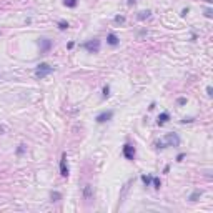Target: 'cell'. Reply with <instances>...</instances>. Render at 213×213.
<instances>
[{"mask_svg": "<svg viewBox=\"0 0 213 213\" xmlns=\"http://www.w3.org/2000/svg\"><path fill=\"white\" fill-rule=\"evenodd\" d=\"M58 29H60V30H67L68 29V23H67V22H63V20H62V22H58Z\"/></svg>", "mask_w": 213, "mask_h": 213, "instance_id": "cell-17", "label": "cell"}, {"mask_svg": "<svg viewBox=\"0 0 213 213\" xmlns=\"http://www.w3.org/2000/svg\"><path fill=\"white\" fill-rule=\"evenodd\" d=\"M60 175L62 176H68V165H67V153H62V158H60Z\"/></svg>", "mask_w": 213, "mask_h": 213, "instance_id": "cell-5", "label": "cell"}, {"mask_svg": "<svg viewBox=\"0 0 213 213\" xmlns=\"http://www.w3.org/2000/svg\"><path fill=\"white\" fill-rule=\"evenodd\" d=\"M202 193H203L202 190H196V192H193V193L190 195V198H188V200H190V202H196V200L202 196Z\"/></svg>", "mask_w": 213, "mask_h": 213, "instance_id": "cell-11", "label": "cell"}, {"mask_svg": "<svg viewBox=\"0 0 213 213\" xmlns=\"http://www.w3.org/2000/svg\"><path fill=\"white\" fill-rule=\"evenodd\" d=\"M206 93L212 97V95H213V88H212V87H206Z\"/></svg>", "mask_w": 213, "mask_h": 213, "instance_id": "cell-24", "label": "cell"}, {"mask_svg": "<svg viewBox=\"0 0 213 213\" xmlns=\"http://www.w3.org/2000/svg\"><path fill=\"white\" fill-rule=\"evenodd\" d=\"M176 103H178V105H186V98H185V97H180L178 100H176Z\"/></svg>", "mask_w": 213, "mask_h": 213, "instance_id": "cell-22", "label": "cell"}, {"mask_svg": "<svg viewBox=\"0 0 213 213\" xmlns=\"http://www.w3.org/2000/svg\"><path fill=\"white\" fill-rule=\"evenodd\" d=\"M168 118H170V113H168V112H163L162 115L158 116V120H156V123H158V125L162 126V125H165V123H166V120H168Z\"/></svg>", "mask_w": 213, "mask_h": 213, "instance_id": "cell-10", "label": "cell"}, {"mask_svg": "<svg viewBox=\"0 0 213 213\" xmlns=\"http://www.w3.org/2000/svg\"><path fill=\"white\" fill-rule=\"evenodd\" d=\"M39 45H40V53H47V52L52 49V40H49V39H40Z\"/></svg>", "mask_w": 213, "mask_h": 213, "instance_id": "cell-7", "label": "cell"}, {"mask_svg": "<svg viewBox=\"0 0 213 213\" xmlns=\"http://www.w3.org/2000/svg\"><path fill=\"white\" fill-rule=\"evenodd\" d=\"M190 122H193V118H192V116H190V118H183V120H182V123H190Z\"/></svg>", "mask_w": 213, "mask_h": 213, "instance_id": "cell-23", "label": "cell"}, {"mask_svg": "<svg viewBox=\"0 0 213 213\" xmlns=\"http://www.w3.org/2000/svg\"><path fill=\"white\" fill-rule=\"evenodd\" d=\"M183 153H180V155H178V156H176V162H182V160H183Z\"/></svg>", "mask_w": 213, "mask_h": 213, "instance_id": "cell-25", "label": "cell"}, {"mask_svg": "<svg viewBox=\"0 0 213 213\" xmlns=\"http://www.w3.org/2000/svg\"><path fill=\"white\" fill-rule=\"evenodd\" d=\"M152 182H153V185H155L156 190H160V186H162V182H160V178H152Z\"/></svg>", "mask_w": 213, "mask_h": 213, "instance_id": "cell-16", "label": "cell"}, {"mask_svg": "<svg viewBox=\"0 0 213 213\" xmlns=\"http://www.w3.org/2000/svg\"><path fill=\"white\" fill-rule=\"evenodd\" d=\"M125 22V17L123 15H116L115 17V23H123Z\"/></svg>", "mask_w": 213, "mask_h": 213, "instance_id": "cell-18", "label": "cell"}, {"mask_svg": "<svg viewBox=\"0 0 213 213\" xmlns=\"http://www.w3.org/2000/svg\"><path fill=\"white\" fill-rule=\"evenodd\" d=\"M100 47H102V43H100V40L98 39H93V40H88L83 43V49L90 52V53H98L100 52Z\"/></svg>", "mask_w": 213, "mask_h": 213, "instance_id": "cell-2", "label": "cell"}, {"mask_svg": "<svg viewBox=\"0 0 213 213\" xmlns=\"http://www.w3.org/2000/svg\"><path fill=\"white\" fill-rule=\"evenodd\" d=\"M92 188H93L92 185H85V188H83V198L85 200H92V196H93V190Z\"/></svg>", "mask_w": 213, "mask_h": 213, "instance_id": "cell-9", "label": "cell"}, {"mask_svg": "<svg viewBox=\"0 0 213 213\" xmlns=\"http://www.w3.org/2000/svg\"><path fill=\"white\" fill-rule=\"evenodd\" d=\"M136 0H128V2H126V3H128V5H133V3H135Z\"/></svg>", "mask_w": 213, "mask_h": 213, "instance_id": "cell-27", "label": "cell"}, {"mask_svg": "<svg viewBox=\"0 0 213 213\" xmlns=\"http://www.w3.org/2000/svg\"><path fill=\"white\" fill-rule=\"evenodd\" d=\"M23 152H25V145L22 143V145H19V148H17V155H22Z\"/></svg>", "mask_w": 213, "mask_h": 213, "instance_id": "cell-21", "label": "cell"}, {"mask_svg": "<svg viewBox=\"0 0 213 213\" xmlns=\"http://www.w3.org/2000/svg\"><path fill=\"white\" fill-rule=\"evenodd\" d=\"M50 198H52V202H58V200L62 198V195L58 193V192H52V193H50Z\"/></svg>", "mask_w": 213, "mask_h": 213, "instance_id": "cell-13", "label": "cell"}, {"mask_svg": "<svg viewBox=\"0 0 213 213\" xmlns=\"http://www.w3.org/2000/svg\"><path fill=\"white\" fill-rule=\"evenodd\" d=\"M112 116H113V112L108 110V112L98 113V115L95 116V120H97V123H105V122H108V120H112Z\"/></svg>", "mask_w": 213, "mask_h": 213, "instance_id": "cell-6", "label": "cell"}, {"mask_svg": "<svg viewBox=\"0 0 213 213\" xmlns=\"http://www.w3.org/2000/svg\"><path fill=\"white\" fill-rule=\"evenodd\" d=\"M118 42H120V39L116 37L115 33H108V35H107V43H108V45L116 47V45H118Z\"/></svg>", "mask_w": 213, "mask_h": 213, "instance_id": "cell-8", "label": "cell"}, {"mask_svg": "<svg viewBox=\"0 0 213 213\" xmlns=\"http://www.w3.org/2000/svg\"><path fill=\"white\" fill-rule=\"evenodd\" d=\"M108 95H110V87L105 85V87H103V98H107Z\"/></svg>", "mask_w": 213, "mask_h": 213, "instance_id": "cell-20", "label": "cell"}, {"mask_svg": "<svg viewBox=\"0 0 213 213\" xmlns=\"http://www.w3.org/2000/svg\"><path fill=\"white\" fill-rule=\"evenodd\" d=\"M205 2H208V3H212V2H213V0H205Z\"/></svg>", "mask_w": 213, "mask_h": 213, "instance_id": "cell-28", "label": "cell"}, {"mask_svg": "<svg viewBox=\"0 0 213 213\" xmlns=\"http://www.w3.org/2000/svg\"><path fill=\"white\" fill-rule=\"evenodd\" d=\"M122 152H123V156H125L126 160H135V148L130 143H125Z\"/></svg>", "mask_w": 213, "mask_h": 213, "instance_id": "cell-4", "label": "cell"}, {"mask_svg": "<svg viewBox=\"0 0 213 213\" xmlns=\"http://www.w3.org/2000/svg\"><path fill=\"white\" fill-rule=\"evenodd\" d=\"M150 10H143V12H140V15H138V19L140 20H143V19H146V17H150Z\"/></svg>", "mask_w": 213, "mask_h": 213, "instance_id": "cell-15", "label": "cell"}, {"mask_svg": "<svg viewBox=\"0 0 213 213\" xmlns=\"http://www.w3.org/2000/svg\"><path fill=\"white\" fill-rule=\"evenodd\" d=\"M52 72H53V67H50L49 63H39L37 68H35V77L45 78V77H49Z\"/></svg>", "mask_w": 213, "mask_h": 213, "instance_id": "cell-1", "label": "cell"}, {"mask_svg": "<svg viewBox=\"0 0 213 213\" xmlns=\"http://www.w3.org/2000/svg\"><path fill=\"white\" fill-rule=\"evenodd\" d=\"M63 5H65V7H70V9H73V7H77V5H78V0H63Z\"/></svg>", "mask_w": 213, "mask_h": 213, "instance_id": "cell-12", "label": "cell"}, {"mask_svg": "<svg viewBox=\"0 0 213 213\" xmlns=\"http://www.w3.org/2000/svg\"><path fill=\"white\" fill-rule=\"evenodd\" d=\"M186 13H188V9H183V10H182V15H183V17L186 15Z\"/></svg>", "mask_w": 213, "mask_h": 213, "instance_id": "cell-26", "label": "cell"}, {"mask_svg": "<svg viewBox=\"0 0 213 213\" xmlns=\"http://www.w3.org/2000/svg\"><path fill=\"white\" fill-rule=\"evenodd\" d=\"M205 17H206V19H212V17H213V10L206 9V10H205Z\"/></svg>", "mask_w": 213, "mask_h": 213, "instance_id": "cell-19", "label": "cell"}, {"mask_svg": "<svg viewBox=\"0 0 213 213\" xmlns=\"http://www.w3.org/2000/svg\"><path fill=\"white\" fill-rule=\"evenodd\" d=\"M142 182L148 186V185L152 183V176H150V175H142Z\"/></svg>", "mask_w": 213, "mask_h": 213, "instance_id": "cell-14", "label": "cell"}, {"mask_svg": "<svg viewBox=\"0 0 213 213\" xmlns=\"http://www.w3.org/2000/svg\"><path fill=\"white\" fill-rule=\"evenodd\" d=\"M165 146H178L180 145V136L176 133H166L165 135Z\"/></svg>", "mask_w": 213, "mask_h": 213, "instance_id": "cell-3", "label": "cell"}]
</instances>
